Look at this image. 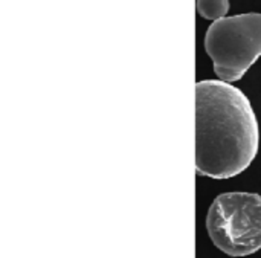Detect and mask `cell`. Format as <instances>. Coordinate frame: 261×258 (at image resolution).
Here are the masks:
<instances>
[{
    "label": "cell",
    "mask_w": 261,
    "mask_h": 258,
    "mask_svg": "<svg viewBox=\"0 0 261 258\" xmlns=\"http://www.w3.org/2000/svg\"><path fill=\"white\" fill-rule=\"evenodd\" d=\"M229 2L228 0H199L197 11L203 18L208 20H222L228 14Z\"/></svg>",
    "instance_id": "277c9868"
},
{
    "label": "cell",
    "mask_w": 261,
    "mask_h": 258,
    "mask_svg": "<svg viewBox=\"0 0 261 258\" xmlns=\"http://www.w3.org/2000/svg\"><path fill=\"white\" fill-rule=\"evenodd\" d=\"M214 246L229 257H248L261 249V197L232 191L214 199L206 216Z\"/></svg>",
    "instance_id": "7a4b0ae2"
},
{
    "label": "cell",
    "mask_w": 261,
    "mask_h": 258,
    "mask_svg": "<svg viewBox=\"0 0 261 258\" xmlns=\"http://www.w3.org/2000/svg\"><path fill=\"white\" fill-rule=\"evenodd\" d=\"M205 49L220 81L242 80L261 57V14H239L214 21L206 31Z\"/></svg>",
    "instance_id": "3957f363"
},
{
    "label": "cell",
    "mask_w": 261,
    "mask_h": 258,
    "mask_svg": "<svg viewBox=\"0 0 261 258\" xmlns=\"http://www.w3.org/2000/svg\"><path fill=\"white\" fill-rule=\"evenodd\" d=\"M260 130L248 96L220 80L196 84V173L229 179L258 153Z\"/></svg>",
    "instance_id": "6da1fadb"
}]
</instances>
